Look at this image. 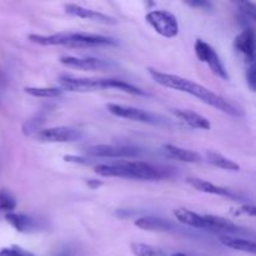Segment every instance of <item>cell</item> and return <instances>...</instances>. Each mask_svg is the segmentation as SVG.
<instances>
[{
    "mask_svg": "<svg viewBox=\"0 0 256 256\" xmlns=\"http://www.w3.org/2000/svg\"><path fill=\"white\" fill-rule=\"evenodd\" d=\"M148 72L150 77L154 79V82L158 83L162 86L177 90V91L181 92H186V94L197 97V99L201 100L205 104H208V105L213 106V108L218 109V110L223 111V113L228 114V115H241L240 110L236 106H234L230 101H228L225 97L220 96L219 94L211 91L208 87L202 86V85L197 84V83L185 79V78L179 77V75L160 72V70L153 69V68H149Z\"/></svg>",
    "mask_w": 256,
    "mask_h": 256,
    "instance_id": "6da1fadb",
    "label": "cell"
},
{
    "mask_svg": "<svg viewBox=\"0 0 256 256\" xmlns=\"http://www.w3.org/2000/svg\"><path fill=\"white\" fill-rule=\"evenodd\" d=\"M95 172L104 177H124V179H136V180H155L169 179L174 176V169L163 165L150 164L146 162H116L113 164H100L95 167Z\"/></svg>",
    "mask_w": 256,
    "mask_h": 256,
    "instance_id": "7a4b0ae2",
    "label": "cell"
},
{
    "mask_svg": "<svg viewBox=\"0 0 256 256\" xmlns=\"http://www.w3.org/2000/svg\"><path fill=\"white\" fill-rule=\"evenodd\" d=\"M29 40L43 46H67V48H95V46L115 45L116 40L100 34L79 33V31H63V33L40 35L30 34Z\"/></svg>",
    "mask_w": 256,
    "mask_h": 256,
    "instance_id": "3957f363",
    "label": "cell"
},
{
    "mask_svg": "<svg viewBox=\"0 0 256 256\" xmlns=\"http://www.w3.org/2000/svg\"><path fill=\"white\" fill-rule=\"evenodd\" d=\"M59 84L63 91L67 90L72 92H90L96 90L115 89L131 95H146V92L140 87L124 80L111 79V78L96 79V78H74L64 75L59 78Z\"/></svg>",
    "mask_w": 256,
    "mask_h": 256,
    "instance_id": "277c9868",
    "label": "cell"
},
{
    "mask_svg": "<svg viewBox=\"0 0 256 256\" xmlns=\"http://www.w3.org/2000/svg\"><path fill=\"white\" fill-rule=\"evenodd\" d=\"M145 20L149 25L164 38L171 39L179 34V21L172 13L168 10H151L146 14Z\"/></svg>",
    "mask_w": 256,
    "mask_h": 256,
    "instance_id": "5b68a950",
    "label": "cell"
},
{
    "mask_svg": "<svg viewBox=\"0 0 256 256\" xmlns=\"http://www.w3.org/2000/svg\"><path fill=\"white\" fill-rule=\"evenodd\" d=\"M195 48V54L199 58V60L201 63H206L210 68L211 72L215 75H218L219 78L224 80H229V74L226 68L224 67L223 62H221L220 57L218 55V53L215 51V49L208 44L206 41L201 40V39H197L194 44Z\"/></svg>",
    "mask_w": 256,
    "mask_h": 256,
    "instance_id": "8992f818",
    "label": "cell"
},
{
    "mask_svg": "<svg viewBox=\"0 0 256 256\" xmlns=\"http://www.w3.org/2000/svg\"><path fill=\"white\" fill-rule=\"evenodd\" d=\"M86 153L91 157L110 158V159H129L140 155V150L134 146L113 145V144H99L86 149Z\"/></svg>",
    "mask_w": 256,
    "mask_h": 256,
    "instance_id": "52a82bcc",
    "label": "cell"
},
{
    "mask_svg": "<svg viewBox=\"0 0 256 256\" xmlns=\"http://www.w3.org/2000/svg\"><path fill=\"white\" fill-rule=\"evenodd\" d=\"M109 113L113 115L118 116V118L128 119V120L136 121V123L143 124H150V125H157L160 123L159 116L155 114L150 113V111L143 110V109L134 108V106L121 105V104H108L106 105Z\"/></svg>",
    "mask_w": 256,
    "mask_h": 256,
    "instance_id": "ba28073f",
    "label": "cell"
},
{
    "mask_svg": "<svg viewBox=\"0 0 256 256\" xmlns=\"http://www.w3.org/2000/svg\"><path fill=\"white\" fill-rule=\"evenodd\" d=\"M83 133L78 129L69 126H54L38 130L35 138L43 143H74L80 140Z\"/></svg>",
    "mask_w": 256,
    "mask_h": 256,
    "instance_id": "9c48e42d",
    "label": "cell"
},
{
    "mask_svg": "<svg viewBox=\"0 0 256 256\" xmlns=\"http://www.w3.org/2000/svg\"><path fill=\"white\" fill-rule=\"evenodd\" d=\"M59 60L64 67L73 68V69L86 70V72H101V70H108L114 67V64L110 60H104L92 57L64 55V57H60Z\"/></svg>",
    "mask_w": 256,
    "mask_h": 256,
    "instance_id": "30bf717a",
    "label": "cell"
},
{
    "mask_svg": "<svg viewBox=\"0 0 256 256\" xmlns=\"http://www.w3.org/2000/svg\"><path fill=\"white\" fill-rule=\"evenodd\" d=\"M65 13L69 14L72 16H77V18L86 19V20L95 21V23L104 24V25H115L118 23L114 16L108 15V14L100 13L97 10H92V9L84 8L82 5H78V4H67L64 6Z\"/></svg>",
    "mask_w": 256,
    "mask_h": 256,
    "instance_id": "8fae6325",
    "label": "cell"
},
{
    "mask_svg": "<svg viewBox=\"0 0 256 256\" xmlns=\"http://www.w3.org/2000/svg\"><path fill=\"white\" fill-rule=\"evenodd\" d=\"M186 182L191 187L200 192H205V194H211V195H218V196L228 197V199L233 200H243V195L239 192L234 191V190L228 189V187L219 186V185L213 184L206 180L199 179V177H187Z\"/></svg>",
    "mask_w": 256,
    "mask_h": 256,
    "instance_id": "7c38bea8",
    "label": "cell"
},
{
    "mask_svg": "<svg viewBox=\"0 0 256 256\" xmlns=\"http://www.w3.org/2000/svg\"><path fill=\"white\" fill-rule=\"evenodd\" d=\"M234 46L250 64H253L255 60V35L253 29H244L234 40Z\"/></svg>",
    "mask_w": 256,
    "mask_h": 256,
    "instance_id": "4fadbf2b",
    "label": "cell"
},
{
    "mask_svg": "<svg viewBox=\"0 0 256 256\" xmlns=\"http://www.w3.org/2000/svg\"><path fill=\"white\" fill-rule=\"evenodd\" d=\"M5 220L19 233H35L41 229V221L26 214L8 213Z\"/></svg>",
    "mask_w": 256,
    "mask_h": 256,
    "instance_id": "5bb4252c",
    "label": "cell"
},
{
    "mask_svg": "<svg viewBox=\"0 0 256 256\" xmlns=\"http://www.w3.org/2000/svg\"><path fill=\"white\" fill-rule=\"evenodd\" d=\"M136 228L146 231H157V233H171L176 230V225L169 219L159 216H143L135 221Z\"/></svg>",
    "mask_w": 256,
    "mask_h": 256,
    "instance_id": "9a60e30c",
    "label": "cell"
},
{
    "mask_svg": "<svg viewBox=\"0 0 256 256\" xmlns=\"http://www.w3.org/2000/svg\"><path fill=\"white\" fill-rule=\"evenodd\" d=\"M205 220H206V225H208V230L210 231H220L224 233V235H240V234H245V229L241 226L236 225L233 221L228 220V219L223 218V216L216 215H204Z\"/></svg>",
    "mask_w": 256,
    "mask_h": 256,
    "instance_id": "2e32d148",
    "label": "cell"
},
{
    "mask_svg": "<svg viewBox=\"0 0 256 256\" xmlns=\"http://www.w3.org/2000/svg\"><path fill=\"white\" fill-rule=\"evenodd\" d=\"M171 111L176 118H179L180 120L187 124L190 128L201 129V130H210L211 129V124L209 119L195 113V111L187 110V109H172Z\"/></svg>",
    "mask_w": 256,
    "mask_h": 256,
    "instance_id": "e0dca14e",
    "label": "cell"
},
{
    "mask_svg": "<svg viewBox=\"0 0 256 256\" xmlns=\"http://www.w3.org/2000/svg\"><path fill=\"white\" fill-rule=\"evenodd\" d=\"M165 154H167L169 158L172 159H176L179 162L182 163H200L202 160L201 155L196 151L189 150V149L180 148V146L172 145V144H167V145L163 146Z\"/></svg>",
    "mask_w": 256,
    "mask_h": 256,
    "instance_id": "ac0fdd59",
    "label": "cell"
},
{
    "mask_svg": "<svg viewBox=\"0 0 256 256\" xmlns=\"http://www.w3.org/2000/svg\"><path fill=\"white\" fill-rule=\"evenodd\" d=\"M175 218L177 219V221L184 225L191 226L195 229H202V230H208V225H206V220H205L204 215H200V214L194 213L191 210H187L185 208L176 209L174 211Z\"/></svg>",
    "mask_w": 256,
    "mask_h": 256,
    "instance_id": "d6986e66",
    "label": "cell"
},
{
    "mask_svg": "<svg viewBox=\"0 0 256 256\" xmlns=\"http://www.w3.org/2000/svg\"><path fill=\"white\" fill-rule=\"evenodd\" d=\"M219 240H220L223 245H225L226 248L233 249V250L253 254V255L256 253L255 243L253 240H249V239H244L240 238V236L234 235H221Z\"/></svg>",
    "mask_w": 256,
    "mask_h": 256,
    "instance_id": "ffe728a7",
    "label": "cell"
},
{
    "mask_svg": "<svg viewBox=\"0 0 256 256\" xmlns=\"http://www.w3.org/2000/svg\"><path fill=\"white\" fill-rule=\"evenodd\" d=\"M206 159L211 165L219 168V169L229 170V171H240V165L238 163L224 157L221 154L216 153V151H209L206 154Z\"/></svg>",
    "mask_w": 256,
    "mask_h": 256,
    "instance_id": "44dd1931",
    "label": "cell"
},
{
    "mask_svg": "<svg viewBox=\"0 0 256 256\" xmlns=\"http://www.w3.org/2000/svg\"><path fill=\"white\" fill-rule=\"evenodd\" d=\"M26 94L31 95L35 97H57L63 94V90L60 87H35V86H26Z\"/></svg>",
    "mask_w": 256,
    "mask_h": 256,
    "instance_id": "7402d4cb",
    "label": "cell"
},
{
    "mask_svg": "<svg viewBox=\"0 0 256 256\" xmlns=\"http://www.w3.org/2000/svg\"><path fill=\"white\" fill-rule=\"evenodd\" d=\"M131 253L135 256H164L163 250L144 243L131 244Z\"/></svg>",
    "mask_w": 256,
    "mask_h": 256,
    "instance_id": "603a6c76",
    "label": "cell"
},
{
    "mask_svg": "<svg viewBox=\"0 0 256 256\" xmlns=\"http://www.w3.org/2000/svg\"><path fill=\"white\" fill-rule=\"evenodd\" d=\"M16 208V199L10 191L5 189L0 190V211L4 213H13Z\"/></svg>",
    "mask_w": 256,
    "mask_h": 256,
    "instance_id": "cb8c5ba5",
    "label": "cell"
},
{
    "mask_svg": "<svg viewBox=\"0 0 256 256\" xmlns=\"http://www.w3.org/2000/svg\"><path fill=\"white\" fill-rule=\"evenodd\" d=\"M0 256H35L31 251L25 250L20 246H10V248H3L0 250Z\"/></svg>",
    "mask_w": 256,
    "mask_h": 256,
    "instance_id": "d4e9b609",
    "label": "cell"
},
{
    "mask_svg": "<svg viewBox=\"0 0 256 256\" xmlns=\"http://www.w3.org/2000/svg\"><path fill=\"white\" fill-rule=\"evenodd\" d=\"M246 83H248L249 87H250L253 91H255L256 89V73H255V65L250 64V67L246 70Z\"/></svg>",
    "mask_w": 256,
    "mask_h": 256,
    "instance_id": "484cf974",
    "label": "cell"
},
{
    "mask_svg": "<svg viewBox=\"0 0 256 256\" xmlns=\"http://www.w3.org/2000/svg\"><path fill=\"white\" fill-rule=\"evenodd\" d=\"M238 5L240 6V10L245 14L246 16L251 19H255L256 15V8H255V4L253 3H248V1H243V3H238Z\"/></svg>",
    "mask_w": 256,
    "mask_h": 256,
    "instance_id": "4316f807",
    "label": "cell"
},
{
    "mask_svg": "<svg viewBox=\"0 0 256 256\" xmlns=\"http://www.w3.org/2000/svg\"><path fill=\"white\" fill-rule=\"evenodd\" d=\"M185 4L192 8H202V9H210L213 6V4L210 1H206V0H192V1H185Z\"/></svg>",
    "mask_w": 256,
    "mask_h": 256,
    "instance_id": "83f0119b",
    "label": "cell"
},
{
    "mask_svg": "<svg viewBox=\"0 0 256 256\" xmlns=\"http://www.w3.org/2000/svg\"><path fill=\"white\" fill-rule=\"evenodd\" d=\"M239 213L246 214V215H250V216H255L256 215L255 206H253V205H245V206H243V208L240 209Z\"/></svg>",
    "mask_w": 256,
    "mask_h": 256,
    "instance_id": "f1b7e54d",
    "label": "cell"
},
{
    "mask_svg": "<svg viewBox=\"0 0 256 256\" xmlns=\"http://www.w3.org/2000/svg\"><path fill=\"white\" fill-rule=\"evenodd\" d=\"M87 184H89V186L91 187V189H95V187L100 186V185H101V182H100V181H95V180L90 179L89 181H87Z\"/></svg>",
    "mask_w": 256,
    "mask_h": 256,
    "instance_id": "f546056e",
    "label": "cell"
},
{
    "mask_svg": "<svg viewBox=\"0 0 256 256\" xmlns=\"http://www.w3.org/2000/svg\"><path fill=\"white\" fill-rule=\"evenodd\" d=\"M170 256H189V255H186V254H184V253H174V254H171Z\"/></svg>",
    "mask_w": 256,
    "mask_h": 256,
    "instance_id": "4dcf8cb0",
    "label": "cell"
}]
</instances>
